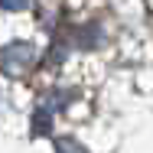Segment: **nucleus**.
<instances>
[{
    "label": "nucleus",
    "instance_id": "obj_1",
    "mask_svg": "<svg viewBox=\"0 0 153 153\" xmlns=\"http://www.w3.org/2000/svg\"><path fill=\"white\" fill-rule=\"evenodd\" d=\"M7 3H13V0H7Z\"/></svg>",
    "mask_w": 153,
    "mask_h": 153
}]
</instances>
